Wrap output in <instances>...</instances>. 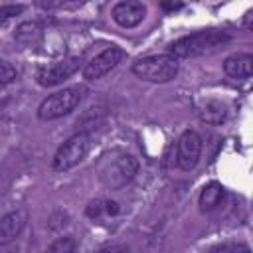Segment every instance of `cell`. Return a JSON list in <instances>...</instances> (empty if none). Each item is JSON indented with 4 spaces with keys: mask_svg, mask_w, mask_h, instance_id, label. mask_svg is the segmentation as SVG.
Segmentation results:
<instances>
[{
    "mask_svg": "<svg viewBox=\"0 0 253 253\" xmlns=\"http://www.w3.org/2000/svg\"><path fill=\"white\" fill-rule=\"evenodd\" d=\"M231 38L227 32L221 30H202L184 38H178L176 42L170 43L168 53L176 59L180 57H198L204 53H211L217 47H221L223 43H227Z\"/></svg>",
    "mask_w": 253,
    "mask_h": 253,
    "instance_id": "6da1fadb",
    "label": "cell"
},
{
    "mask_svg": "<svg viewBox=\"0 0 253 253\" xmlns=\"http://www.w3.org/2000/svg\"><path fill=\"white\" fill-rule=\"evenodd\" d=\"M138 170V162L134 156L126 154V152H113V154H105L101 156L99 164H97V174L99 180L109 186V188H121L126 182H130L134 178Z\"/></svg>",
    "mask_w": 253,
    "mask_h": 253,
    "instance_id": "7a4b0ae2",
    "label": "cell"
},
{
    "mask_svg": "<svg viewBox=\"0 0 253 253\" xmlns=\"http://www.w3.org/2000/svg\"><path fill=\"white\" fill-rule=\"evenodd\" d=\"M85 85H71L65 87L49 97H45L38 107V117L42 121H55L63 115H69L85 97Z\"/></svg>",
    "mask_w": 253,
    "mask_h": 253,
    "instance_id": "3957f363",
    "label": "cell"
},
{
    "mask_svg": "<svg viewBox=\"0 0 253 253\" xmlns=\"http://www.w3.org/2000/svg\"><path fill=\"white\" fill-rule=\"evenodd\" d=\"M178 59L170 53L148 55L132 63V73L150 83H168L178 75Z\"/></svg>",
    "mask_w": 253,
    "mask_h": 253,
    "instance_id": "277c9868",
    "label": "cell"
},
{
    "mask_svg": "<svg viewBox=\"0 0 253 253\" xmlns=\"http://www.w3.org/2000/svg\"><path fill=\"white\" fill-rule=\"evenodd\" d=\"M91 148V136L87 132H77L73 136H69L55 152L51 166L55 172H65L71 170L73 166H77L89 152Z\"/></svg>",
    "mask_w": 253,
    "mask_h": 253,
    "instance_id": "5b68a950",
    "label": "cell"
},
{
    "mask_svg": "<svg viewBox=\"0 0 253 253\" xmlns=\"http://www.w3.org/2000/svg\"><path fill=\"white\" fill-rule=\"evenodd\" d=\"M79 67H81V57H65V59H59V61L47 63V65L40 67V71H38V83L42 87L59 85L65 79H69Z\"/></svg>",
    "mask_w": 253,
    "mask_h": 253,
    "instance_id": "8992f818",
    "label": "cell"
},
{
    "mask_svg": "<svg viewBox=\"0 0 253 253\" xmlns=\"http://www.w3.org/2000/svg\"><path fill=\"white\" fill-rule=\"evenodd\" d=\"M202 136L196 130H184L176 142V164L186 172L196 168L202 156Z\"/></svg>",
    "mask_w": 253,
    "mask_h": 253,
    "instance_id": "52a82bcc",
    "label": "cell"
},
{
    "mask_svg": "<svg viewBox=\"0 0 253 253\" xmlns=\"http://www.w3.org/2000/svg\"><path fill=\"white\" fill-rule=\"evenodd\" d=\"M125 57V49L111 45L107 49H103L99 55H95L85 67H83V79L87 81H97L103 75H107L111 69H115Z\"/></svg>",
    "mask_w": 253,
    "mask_h": 253,
    "instance_id": "ba28073f",
    "label": "cell"
},
{
    "mask_svg": "<svg viewBox=\"0 0 253 253\" xmlns=\"http://www.w3.org/2000/svg\"><path fill=\"white\" fill-rule=\"evenodd\" d=\"M113 20L121 28H134L138 26L146 16V6L136 0H125L113 6Z\"/></svg>",
    "mask_w": 253,
    "mask_h": 253,
    "instance_id": "9c48e42d",
    "label": "cell"
},
{
    "mask_svg": "<svg viewBox=\"0 0 253 253\" xmlns=\"http://www.w3.org/2000/svg\"><path fill=\"white\" fill-rule=\"evenodd\" d=\"M26 221H28V213L24 210H16V211L6 213L0 219V245L12 243L22 233V229L26 227Z\"/></svg>",
    "mask_w": 253,
    "mask_h": 253,
    "instance_id": "30bf717a",
    "label": "cell"
},
{
    "mask_svg": "<svg viewBox=\"0 0 253 253\" xmlns=\"http://www.w3.org/2000/svg\"><path fill=\"white\" fill-rule=\"evenodd\" d=\"M223 71L229 77H235V79L249 77L253 73V55L251 53H233V55L225 57Z\"/></svg>",
    "mask_w": 253,
    "mask_h": 253,
    "instance_id": "8fae6325",
    "label": "cell"
},
{
    "mask_svg": "<svg viewBox=\"0 0 253 253\" xmlns=\"http://www.w3.org/2000/svg\"><path fill=\"white\" fill-rule=\"evenodd\" d=\"M223 198V186L219 182H210L202 188L200 192V198H198V204H200V210L202 211H211L219 206Z\"/></svg>",
    "mask_w": 253,
    "mask_h": 253,
    "instance_id": "7c38bea8",
    "label": "cell"
},
{
    "mask_svg": "<svg viewBox=\"0 0 253 253\" xmlns=\"http://www.w3.org/2000/svg\"><path fill=\"white\" fill-rule=\"evenodd\" d=\"M200 119L208 125H219L225 119V107L217 101H210L204 105V109L200 111Z\"/></svg>",
    "mask_w": 253,
    "mask_h": 253,
    "instance_id": "4fadbf2b",
    "label": "cell"
},
{
    "mask_svg": "<svg viewBox=\"0 0 253 253\" xmlns=\"http://www.w3.org/2000/svg\"><path fill=\"white\" fill-rule=\"evenodd\" d=\"M40 36H42V26L38 22H24L16 28V34H14V38L22 43H32L40 40Z\"/></svg>",
    "mask_w": 253,
    "mask_h": 253,
    "instance_id": "5bb4252c",
    "label": "cell"
},
{
    "mask_svg": "<svg viewBox=\"0 0 253 253\" xmlns=\"http://www.w3.org/2000/svg\"><path fill=\"white\" fill-rule=\"evenodd\" d=\"M75 249H77L75 237L65 235V237H57L43 253H75Z\"/></svg>",
    "mask_w": 253,
    "mask_h": 253,
    "instance_id": "9a60e30c",
    "label": "cell"
},
{
    "mask_svg": "<svg viewBox=\"0 0 253 253\" xmlns=\"http://www.w3.org/2000/svg\"><path fill=\"white\" fill-rule=\"evenodd\" d=\"M210 253H251V249L245 243H223L213 247Z\"/></svg>",
    "mask_w": 253,
    "mask_h": 253,
    "instance_id": "2e32d148",
    "label": "cell"
},
{
    "mask_svg": "<svg viewBox=\"0 0 253 253\" xmlns=\"http://www.w3.org/2000/svg\"><path fill=\"white\" fill-rule=\"evenodd\" d=\"M16 67L12 63H8L6 59H0V85H8L16 79Z\"/></svg>",
    "mask_w": 253,
    "mask_h": 253,
    "instance_id": "e0dca14e",
    "label": "cell"
},
{
    "mask_svg": "<svg viewBox=\"0 0 253 253\" xmlns=\"http://www.w3.org/2000/svg\"><path fill=\"white\" fill-rule=\"evenodd\" d=\"M22 12H24V4H4V6H0V24L8 22L10 18H14Z\"/></svg>",
    "mask_w": 253,
    "mask_h": 253,
    "instance_id": "ac0fdd59",
    "label": "cell"
},
{
    "mask_svg": "<svg viewBox=\"0 0 253 253\" xmlns=\"http://www.w3.org/2000/svg\"><path fill=\"white\" fill-rule=\"evenodd\" d=\"M105 211V200H95L87 206V215L89 217H99Z\"/></svg>",
    "mask_w": 253,
    "mask_h": 253,
    "instance_id": "d6986e66",
    "label": "cell"
},
{
    "mask_svg": "<svg viewBox=\"0 0 253 253\" xmlns=\"http://www.w3.org/2000/svg\"><path fill=\"white\" fill-rule=\"evenodd\" d=\"M95 253H130V249H128L126 245L117 243V245H107V247H101V249H97Z\"/></svg>",
    "mask_w": 253,
    "mask_h": 253,
    "instance_id": "ffe728a7",
    "label": "cell"
},
{
    "mask_svg": "<svg viewBox=\"0 0 253 253\" xmlns=\"http://www.w3.org/2000/svg\"><path fill=\"white\" fill-rule=\"evenodd\" d=\"M119 211H121V208H119L117 202H113V200H105V213H109V215H117Z\"/></svg>",
    "mask_w": 253,
    "mask_h": 253,
    "instance_id": "44dd1931",
    "label": "cell"
},
{
    "mask_svg": "<svg viewBox=\"0 0 253 253\" xmlns=\"http://www.w3.org/2000/svg\"><path fill=\"white\" fill-rule=\"evenodd\" d=\"M160 6H162L164 10H178V8H182L180 2H162Z\"/></svg>",
    "mask_w": 253,
    "mask_h": 253,
    "instance_id": "7402d4cb",
    "label": "cell"
}]
</instances>
